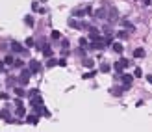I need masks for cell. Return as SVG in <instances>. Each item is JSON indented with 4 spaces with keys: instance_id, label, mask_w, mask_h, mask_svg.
Segmentation results:
<instances>
[{
    "instance_id": "1",
    "label": "cell",
    "mask_w": 152,
    "mask_h": 132,
    "mask_svg": "<svg viewBox=\"0 0 152 132\" xmlns=\"http://www.w3.org/2000/svg\"><path fill=\"white\" fill-rule=\"evenodd\" d=\"M106 17L109 20V24H115L117 20H119V11H117L115 6H109V8L106 9Z\"/></svg>"
},
{
    "instance_id": "2",
    "label": "cell",
    "mask_w": 152,
    "mask_h": 132,
    "mask_svg": "<svg viewBox=\"0 0 152 132\" xmlns=\"http://www.w3.org/2000/svg\"><path fill=\"white\" fill-rule=\"evenodd\" d=\"M106 47V39H93L89 48H95V50H102V48Z\"/></svg>"
},
{
    "instance_id": "3",
    "label": "cell",
    "mask_w": 152,
    "mask_h": 132,
    "mask_svg": "<svg viewBox=\"0 0 152 132\" xmlns=\"http://www.w3.org/2000/svg\"><path fill=\"white\" fill-rule=\"evenodd\" d=\"M121 78H122L124 89H128L130 86H132V80H134V76H132V74H121Z\"/></svg>"
},
{
    "instance_id": "4",
    "label": "cell",
    "mask_w": 152,
    "mask_h": 132,
    "mask_svg": "<svg viewBox=\"0 0 152 132\" xmlns=\"http://www.w3.org/2000/svg\"><path fill=\"white\" fill-rule=\"evenodd\" d=\"M11 48H13V52H19V54H24L26 50L22 48V45L17 43V41H11Z\"/></svg>"
},
{
    "instance_id": "5",
    "label": "cell",
    "mask_w": 152,
    "mask_h": 132,
    "mask_svg": "<svg viewBox=\"0 0 152 132\" xmlns=\"http://www.w3.org/2000/svg\"><path fill=\"white\" fill-rule=\"evenodd\" d=\"M15 106H17V115H19V117H22V115L26 114V110H24V104H22V102H20V101L17 99V102H15Z\"/></svg>"
},
{
    "instance_id": "6",
    "label": "cell",
    "mask_w": 152,
    "mask_h": 132,
    "mask_svg": "<svg viewBox=\"0 0 152 132\" xmlns=\"http://www.w3.org/2000/svg\"><path fill=\"white\" fill-rule=\"evenodd\" d=\"M30 74H32V71H24L20 73V84H28V80H30Z\"/></svg>"
},
{
    "instance_id": "7",
    "label": "cell",
    "mask_w": 152,
    "mask_h": 132,
    "mask_svg": "<svg viewBox=\"0 0 152 132\" xmlns=\"http://www.w3.org/2000/svg\"><path fill=\"white\" fill-rule=\"evenodd\" d=\"M87 30H89V39H91V41L93 39H98V30H96L95 26H93V28H87Z\"/></svg>"
},
{
    "instance_id": "8",
    "label": "cell",
    "mask_w": 152,
    "mask_h": 132,
    "mask_svg": "<svg viewBox=\"0 0 152 132\" xmlns=\"http://www.w3.org/2000/svg\"><path fill=\"white\" fill-rule=\"evenodd\" d=\"M39 69H41V63H39V61H35V60L30 61V71H32V73H37Z\"/></svg>"
},
{
    "instance_id": "9",
    "label": "cell",
    "mask_w": 152,
    "mask_h": 132,
    "mask_svg": "<svg viewBox=\"0 0 152 132\" xmlns=\"http://www.w3.org/2000/svg\"><path fill=\"white\" fill-rule=\"evenodd\" d=\"M95 17H96V19H104V17H106V8L96 9V11H95Z\"/></svg>"
},
{
    "instance_id": "10",
    "label": "cell",
    "mask_w": 152,
    "mask_h": 132,
    "mask_svg": "<svg viewBox=\"0 0 152 132\" xmlns=\"http://www.w3.org/2000/svg\"><path fill=\"white\" fill-rule=\"evenodd\" d=\"M111 93H113L115 97H121V95L124 93V88H117V86H115V88H111Z\"/></svg>"
},
{
    "instance_id": "11",
    "label": "cell",
    "mask_w": 152,
    "mask_h": 132,
    "mask_svg": "<svg viewBox=\"0 0 152 132\" xmlns=\"http://www.w3.org/2000/svg\"><path fill=\"white\" fill-rule=\"evenodd\" d=\"M37 121H39L37 115H28L26 117V123H30V125H37Z\"/></svg>"
},
{
    "instance_id": "12",
    "label": "cell",
    "mask_w": 152,
    "mask_h": 132,
    "mask_svg": "<svg viewBox=\"0 0 152 132\" xmlns=\"http://www.w3.org/2000/svg\"><path fill=\"white\" fill-rule=\"evenodd\" d=\"M0 119H4V121H9V119H11L8 110H2V112H0Z\"/></svg>"
},
{
    "instance_id": "13",
    "label": "cell",
    "mask_w": 152,
    "mask_h": 132,
    "mask_svg": "<svg viewBox=\"0 0 152 132\" xmlns=\"http://www.w3.org/2000/svg\"><path fill=\"white\" fill-rule=\"evenodd\" d=\"M122 69H124V63H122V60H119V61L115 63V71H117V73H122Z\"/></svg>"
},
{
    "instance_id": "14",
    "label": "cell",
    "mask_w": 152,
    "mask_h": 132,
    "mask_svg": "<svg viewBox=\"0 0 152 132\" xmlns=\"http://www.w3.org/2000/svg\"><path fill=\"white\" fill-rule=\"evenodd\" d=\"M134 56L135 58H143L145 56V50H143V48H135V50H134Z\"/></svg>"
},
{
    "instance_id": "15",
    "label": "cell",
    "mask_w": 152,
    "mask_h": 132,
    "mask_svg": "<svg viewBox=\"0 0 152 132\" xmlns=\"http://www.w3.org/2000/svg\"><path fill=\"white\" fill-rule=\"evenodd\" d=\"M43 54H45L46 58H50V56H52V48H50V47H45V48H43Z\"/></svg>"
},
{
    "instance_id": "16",
    "label": "cell",
    "mask_w": 152,
    "mask_h": 132,
    "mask_svg": "<svg viewBox=\"0 0 152 132\" xmlns=\"http://www.w3.org/2000/svg\"><path fill=\"white\" fill-rule=\"evenodd\" d=\"M122 26H124V28H128V30H134V24L130 23V20H122Z\"/></svg>"
},
{
    "instance_id": "17",
    "label": "cell",
    "mask_w": 152,
    "mask_h": 132,
    "mask_svg": "<svg viewBox=\"0 0 152 132\" xmlns=\"http://www.w3.org/2000/svg\"><path fill=\"white\" fill-rule=\"evenodd\" d=\"M122 48H124V47H122L121 43H113V50H115V52H122Z\"/></svg>"
},
{
    "instance_id": "18",
    "label": "cell",
    "mask_w": 152,
    "mask_h": 132,
    "mask_svg": "<svg viewBox=\"0 0 152 132\" xmlns=\"http://www.w3.org/2000/svg\"><path fill=\"white\" fill-rule=\"evenodd\" d=\"M15 93H17V97H24L26 95V91H24L22 88H15Z\"/></svg>"
},
{
    "instance_id": "19",
    "label": "cell",
    "mask_w": 152,
    "mask_h": 132,
    "mask_svg": "<svg viewBox=\"0 0 152 132\" xmlns=\"http://www.w3.org/2000/svg\"><path fill=\"white\" fill-rule=\"evenodd\" d=\"M13 61H15V60H13V56H6V58H4V63H6V65H11Z\"/></svg>"
},
{
    "instance_id": "20",
    "label": "cell",
    "mask_w": 152,
    "mask_h": 132,
    "mask_svg": "<svg viewBox=\"0 0 152 132\" xmlns=\"http://www.w3.org/2000/svg\"><path fill=\"white\" fill-rule=\"evenodd\" d=\"M24 23L28 24V26H33V24H35V20H33L32 17H26V19H24Z\"/></svg>"
},
{
    "instance_id": "21",
    "label": "cell",
    "mask_w": 152,
    "mask_h": 132,
    "mask_svg": "<svg viewBox=\"0 0 152 132\" xmlns=\"http://www.w3.org/2000/svg\"><path fill=\"white\" fill-rule=\"evenodd\" d=\"M69 26H71V28H78V23H76L74 19H69Z\"/></svg>"
},
{
    "instance_id": "22",
    "label": "cell",
    "mask_w": 152,
    "mask_h": 132,
    "mask_svg": "<svg viewBox=\"0 0 152 132\" xmlns=\"http://www.w3.org/2000/svg\"><path fill=\"white\" fill-rule=\"evenodd\" d=\"M141 74H143V71H141V67H135V71H134V76H137V78H139Z\"/></svg>"
},
{
    "instance_id": "23",
    "label": "cell",
    "mask_w": 152,
    "mask_h": 132,
    "mask_svg": "<svg viewBox=\"0 0 152 132\" xmlns=\"http://www.w3.org/2000/svg\"><path fill=\"white\" fill-rule=\"evenodd\" d=\"M100 71H102V73H108V71H109V65H108V63H102V65H100Z\"/></svg>"
},
{
    "instance_id": "24",
    "label": "cell",
    "mask_w": 152,
    "mask_h": 132,
    "mask_svg": "<svg viewBox=\"0 0 152 132\" xmlns=\"http://www.w3.org/2000/svg\"><path fill=\"white\" fill-rule=\"evenodd\" d=\"M54 65H58V60L50 58V60H48V67H54Z\"/></svg>"
},
{
    "instance_id": "25",
    "label": "cell",
    "mask_w": 152,
    "mask_h": 132,
    "mask_svg": "<svg viewBox=\"0 0 152 132\" xmlns=\"http://www.w3.org/2000/svg\"><path fill=\"white\" fill-rule=\"evenodd\" d=\"M95 74H96V71H93V73H87V74H84V78H85V80H89V78H93Z\"/></svg>"
},
{
    "instance_id": "26",
    "label": "cell",
    "mask_w": 152,
    "mask_h": 132,
    "mask_svg": "<svg viewBox=\"0 0 152 132\" xmlns=\"http://www.w3.org/2000/svg\"><path fill=\"white\" fill-rule=\"evenodd\" d=\"M117 37H119V39H126V37H128V34H124V32H119V34H117Z\"/></svg>"
},
{
    "instance_id": "27",
    "label": "cell",
    "mask_w": 152,
    "mask_h": 132,
    "mask_svg": "<svg viewBox=\"0 0 152 132\" xmlns=\"http://www.w3.org/2000/svg\"><path fill=\"white\" fill-rule=\"evenodd\" d=\"M52 39H59V32H58V30L52 32Z\"/></svg>"
},
{
    "instance_id": "28",
    "label": "cell",
    "mask_w": 152,
    "mask_h": 132,
    "mask_svg": "<svg viewBox=\"0 0 152 132\" xmlns=\"http://www.w3.org/2000/svg\"><path fill=\"white\" fill-rule=\"evenodd\" d=\"M84 65L85 67H93V61L91 60H84Z\"/></svg>"
},
{
    "instance_id": "29",
    "label": "cell",
    "mask_w": 152,
    "mask_h": 132,
    "mask_svg": "<svg viewBox=\"0 0 152 132\" xmlns=\"http://www.w3.org/2000/svg\"><path fill=\"white\" fill-rule=\"evenodd\" d=\"M26 45L32 47V45H33V39H32V37H28V39H26Z\"/></svg>"
},
{
    "instance_id": "30",
    "label": "cell",
    "mask_w": 152,
    "mask_h": 132,
    "mask_svg": "<svg viewBox=\"0 0 152 132\" xmlns=\"http://www.w3.org/2000/svg\"><path fill=\"white\" fill-rule=\"evenodd\" d=\"M65 63H67L65 60H58V65H61V67H65Z\"/></svg>"
},
{
    "instance_id": "31",
    "label": "cell",
    "mask_w": 152,
    "mask_h": 132,
    "mask_svg": "<svg viewBox=\"0 0 152 132\" xmlns=\"http://www.w3.org/2000/svg\"><path fill=\"white\" fill-rule=\"evenodd\" d=\"M0 99H4V101H6V99H8V93H0Z\"/></svg>"
},
{
    "instance_id": "32",
    "label": "cell",
    "mask_w": 152,
    "mask_h": 132,
    "mask_svg": "<svg viewBox=\"0 0 152 132\" xmlns=\"http://www.w3.org/2000/svg\"><path fill=\"white\" fill-rule=\"evenodd\" d=\"M4 67H6V63H4V61H0V73L4 71Z\"/></svg>"
},
{
    "instance_id": "33",
    "label": "cell",
    "mask_w": 152,
    "mask_h": 132,
    "mask_svg": "<svg viewBox=\"0 0 152 132\" xmlns=\"http://www.w3.org/2000/svg\"><path fill=\"white\" fill-rule=\"evenodd\" d=\"M147 80H148V82H150V84H152V74H150V76H147Z\"/></svg>"
}]
</instances>
